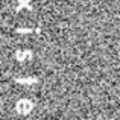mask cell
Here are the masks:
<instances>
[{"label":"cell","instance_id":"6da1fadb","mask_svg":"<svg viewBox=\"0 0 120 120\" xmlns=\"http://www.w3.org/2000/svg\"><path fill=\"white\" fill-rule=\"evenodd\" d=\"M34 102L30 99H20L17 100V103H15V111L18 112L20 116H27L32 112L34 109Z\"/></svg>","mask_w":120,"mask_h":120},{"label":"cell","instance_id":"3957f363","mask_svg":"<svg viewBox=\"0 0 120 120\" xmlns=\"http://www.w3.org/2000/svg\"><path fill=\"white\" fill-rule=\"evenodd\" d=\"M15 81L21 85H34L38 82V78H20V79H15Z\"/></svg>","mask_w":120,"mask_h":120},{"label":"cell","instance_id":"7a4b0ae2","mask_svg":"<svg viewBox=\"0 0 120 120\" xmlns=\"http://www.w3.org/2000/svg\"><path fill=\"white\" fill-rule=\"evenodd\" d=\"M14 59L18 62H27L34 59V52L30 49H18L14 53Z\"/></svg>","mask_w":120,"mask_h":120}]
</instances>
